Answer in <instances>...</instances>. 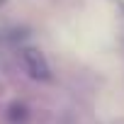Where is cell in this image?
Here are the masks:
<instances>
[{
	"instance_id": "1",
	"label": "cell",
	"mask_w": 124,
	"mask_h": 124,
	"mask_svg": "<svg viewBox=\"0 0 124 124\" xmlns=\"http://www.w3.org/2000/svg\"><path fill=\"white\" fill-rule=\"evenodd\" d=\"M24 66H27L29 76L37 78V80H49V78H51V68H49V63H46V58H44V54L37 51V49H27V51H24Z\"/></svg>"
}]
</instances>
